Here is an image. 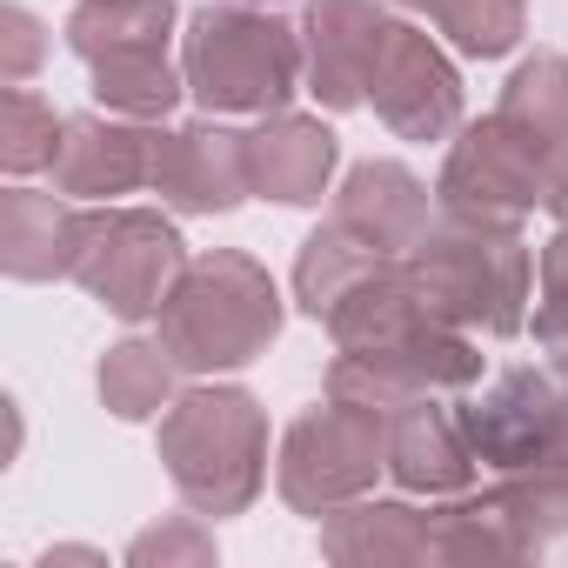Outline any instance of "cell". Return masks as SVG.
I'll return each mask as SVG.
<instances>
[{
  "instance_id": "obj_1",
  "label": "cell",
  "mask_w": 568,
  "mask_h": 568,
  "mask_svg": "<svg viewBox=\"0 0 568 568\" xmlns=\"http://www.w3.org/2000/svg\"><path fill=\"white\" fill-rule=\"evenodd\" d=\"M161 468L194 515H247L267 488V415L234 382H194L161 415Z\"/></svg>"
},
{
  "instance_id": "obj_2",
  "label": "cell",
  "mask_w": 568,
  "mask_h": 568,
  "mask_svg": "<svg viewBox=\"0 0 568 568\" xmlns=\"http://www.w3.org/2000/svg\"><path fill=\"white\" fill-rule=\"evenodd\" d=\"M408 267L422 281V295L435 302L442 322L468 328V335H521L528 328V288H535V261L521 227L508 221H468L435 207V221L422 227V241L408 247Z\"/></svg>"
},
{
  "instance_id": "obj_3",
  "label": "cell",
  "mask_w": 568,
  "mask_h": 568,
  "mask_svg": "<svg viewBox=\"0 0 568 568\" xmlns=\"http://www.w3.org/2000/svg\"><path fill=\"white\" fill-rule=\"evenodd\" d=\"M154 322L181 375H234L254 355H267V342L281 335V288L254 254L214 247L181 267Z\"/></svg>"
},
{
  "instance_id": "obj_4",
  "label": "cell",
  "mask_w": 568,
  "mask_h": 568,
  "mask_svg": "<svg viewBox=\"0 0 568 568\" xmlns=\"http://www.w3.org/2000/svg\"><path fill=\"white\" fill-rule=\"evenodd\" d=\"M181 74L207 114H281L302 94V28L267 8L207 0L181 34Z\"/></svg>"
},
{
  "instance_id": "obj_5",
  "label": "cell",
  "mask_w": 568,
  "mask_h": 568,
  "mask_svg": "<svg viewBox=\"0 0 568 568\" xmlns=\"http://www.w3.org/2000/svg\"><path fill=\"white\" fill-rule=\"evenodd\" d=\"M187 267V241L161 207H88L74 288L121 322H154Z\"/></svg>"
},
{
  "instance_id": "obj_6",
  "label": "cell",
  "mask_w": 568,
  "mask_h": 568,
  "mask_svg": "<svg viewBox=\"0 0 568 568\" xmlns=\"http://www.w3.org/2000/svg\"><path fill=\"white\" fill-rule=\"evenodd\" d=\"M375 475H388V422L375 415H355L342 402H322L308 408L288 435H281V455H274V488L295 515H328L355 495L375 488Z\"/></svg>"
},
{
  "instance_id": "obj_7",
  "label": "cell",
  "mask_w": 568,
  "mask_h": 568,
  "mask_svg": "<svg viewBox=\"0 0 568 568\" xmlns=\"http://www.w3.org/2000/svg\"><path fill=\"white\" fill-rule=\"evenodd\" d=\"M435 201L448 214H468V221H508V227H521L535 207H548V148L528 141L501 114L462 121L455 141H448Z\"/></svg>"
},
{
  "instance_id": "obj_8",
  "label": "cell",
  "mask_w": 568,
  "mask_h": 568,
  "mask_svg": "<svg viewBox=\"0 0 568 568\" xmlns=\"http://www.w3.org/2000/svg\"><path fill=\"white\" fill-rule=\"evenodd\" d=\"M455 408H462L475 462L495 475L568 462V382H555L548 368H508Z\"/></svg>"
},
{
  "instance_id": "obj_9",
  "label": "cell",
  "mask_w": 568,
  "mask_h": 568,
  "mask_svg": "<svg viewBox=\"0 0 568 568\" xmlns=\"http://www.w3.org/2000/svg\"><path fill=\"white\" fill-rule=\"evenodd\" d=\"M368 108L402 141H448L462 128V68L448 61V48L428 28L388 21V41L368 74Z\"/></svg>"
},
{
  "instance_id": "obj_10",
  "label": "cell",
  "mask_w": 568,
  "mask_h": 568,
  "mask_svg": "<svg viewBox=\"0 0 568 568\" xmlns=\"http://www.w3.org/2000/svg\"><path fill=\"white\" fill-rule=\"evenodd\" d=\"M388 21L395 14L375 8V0H308L302 8V94H315V108L328 114L362 108Z\"/></svg>"
},
{
  "instance_id": "obj_11",
  "label": "cell",
  "mask_w": 568,
  "mask_h": 568,
  "mask_svg": "<svg viewBox=\"0 0 568 568\" xmlns=\"http://www.w3.org/2000/svg\"><path fill=\"white\" fill-rule=\"evenodd\" d=\"M154 148H161L154 121L68 114L61 121V148H54V187L68 201H114V194L154 187Z\"/></svg>"
},
{
  "instance_id": "obj_12",
  "label": "cell",
  "mask_w": 568,
  "mask_h": 568,
  "mask_svg": "<svg viewBox=\"0 0 568 568\" xmlns=\"http://www.w3.org/2000/svg\"><path fill=\"white\" fill-rule=\"evenodd\" d=\"M154 194L174 214H234L254 181H247V134L207 121H187L174 134H161L154 148Z\"/></svg>"
},
{
  "instance_id": "obj_13",
  "label": "cell",
  "mask_w": 568,
  "mask_h": 568,
  "mask_svg": "<svg viewBox=\"0 0 568 568\" xmlns=\"http://www.w3.org/2000/svg\"><path fill=\"white\" fill-rule=\"evenodd\" d=\"M475 448H468V428H462V408L442 402V395H415L388 415V475L402 495H422V501H442V495H462L475 488Z\"/></svg>"
},
{
  "instance_id": "obj_14",
  "label": "cell",
  "mask_w": 568,
  "mask_h": 568,
  "mask_svg": "<svg viewBox=\"0 0 568 568\" xmlns=\"http://www.w3.org/2000/svg\"><path fill=\"white\" fill-rule=\"evenodd\" d=\"M342 168V141L322 114H261V128L247 134V181L261 201H281V207H315L328 194Z\"/></svg>"
},
{
  "instance_id": "obj_15",
  "label": "cell",
  "mask_w": 568,
  "mask_h": 568,
  "mask_svg": "<svg viewBox=\"0 0 568 568\" xmlns=\"http://www.w3.org/2000/svg\"><path fill=\"white\" fill-rule=\"evenodd\" d=\"M428 322H442V315H435V302L422 295L408 254L375 261L355 288L328 308V335H335V348H348V355H388V348L415 342Z\"/></svg>"
},
{
  "instance_id": "obj_16",
  "label": "cell",
  "mask_w": 568,
  "mask_h": 568,
  "mask_svg": "<svg viewBox=\"0 0 568 568\" xmlns=\"http://www.w3.org/2000/svg\"><path fill=\"white\" fill-rule=\"evenodd\" d=\"M435 207L442 201H428V187L415 181V168H402V161H362V168L342 174L328 221H342L375 254H408L422 241V227L435 221Z\"/></svg>"
},
{
  "instance_id": "obj_17",
  "label": "cell",
  "mask_w": 568,
  "mask_h": 568,
  "mask_svg": "<svg viewBox=\"0 0 568 568\" xmlns=\"http://www.w3.org/2000/svg\"><path fill=\"white\" fill-rule=\"evenodd\" d=\"M81 227H88V207L41 194V187H8L0 194V274L8 281H74Z\"/></svg>"
},
{
  "instance_id": "obj_18",
  "label": "cell",
  "mask_w": 568,
  "mask_h": 568,
  "mask_svg": "<svg viewBox=\"0 0 568 568\" xmlns=\"http://www.w3.org/2000/svg\"><path fill=\"white\" fill-rule=\"evenodd\" d=\"M322 555L335 568H415L435 561V521L415 501H342L322 515Z\"/></svg>"
},
{
  "instance_id": "obj_19",
  "label": "cell",
  "mask_w": 568,
  "mask_h": 568,
  "mask_svg": "<svg viewBox=\"0 0 568 568\" xmlns=\"http://www.w3.org/2000/svg\"><path fill=\"white\" fill-rule=\"evenodd\" d=\"M435 521V561H455V568H508V561H528V541L515 528V515L501 508L495 488L481 495H442V508H428Z\"/></svg>"
},
{
  "instance_id": "obj_20",
  "label": "cell",
  "mask_w": 568,
  "mask_h": 568,
  "mask_svg": "<svg viewBox=\"0 0 568 568\" xmlns=\"http://www.w3.org/2000/svg\"><path fill=\"white\" fill-rule=\"evenodd\" d=\"M174 28H181L174 0H74L68 48L94 68L108 54H161Z\"/></svg>"
},
{
  "instance_id": "obj_21",
  "label": "cell",
  "mask_w": 568,
  "mask_h": 568,
  "mask_svg": "<svg viewBox=\"0 0 568 568\" xmlns=\"http://www.w3.org/2000/svg\"><path fill=\"white\" fill-rule=\"evenodd\" d=\"M174 375H181V362L168 355L161 335H154V342L128 335V342H114V348L101 355L94 388H101V408H108L114 422H154V415H168V402L181 395Z\"/></svg>"
},
{
  "instance_id": "obj_22",
  "label": "cell",
  "mask_w": 568,
  "mask_h": 568,
  "mask_svg": "<svg viewBox=\"0 0 568 568\" xmlns=\"http://www.w3.org/2000/svg\"><path fill=\"white\" fill-rule=\"evenodd\" d=\"M375 261H388V254L362 247L342 221H322V227L302 241V254H295V302H302V315L328 322V308L355 288V281H362Z\"/></svg>"
},
{
  "instance_id": "obj_23",
  "label": "cell",
  "mask_w": 568,
  "mask_h": 568,
  "mask_svg": "<svg viewBox=\"0 0 568 568\" xmlns=\"http://www.w3.org/2000/svg\"><path fill=\"white\" fill-rule=\"evenodd\" d=\"M187 94V74L161 54H108L94 61V101L108 114H128V121H168L174 101Z\"/></svg>"
},
{
  "instance_id": "obj_24",
  "label": "cell",
  "mask_w": 568,
  "mask_h": 568,
  "mask_svg": "<svg viewBox=\"0 0 568 568\" xmlns=\"http://www.w3.org/2000/svg\"><path fill=\"white\" fill-rule=\"evenodd\" d=\"M495 114L515 121L528 141H541V148L555 154V148L568 141V54H548V48L528 54V61L508 74Z\"/></svg>"
},
{
  "instance_id": "obj_25",
  "label": "cell",
  "mask_w": 568,
  "mask_h": 568,
  "mask_svg": "<svg viewBox=\"0 0 568 568\" xmlns=\"http://www.w3.org/2000/svg\"><path fill=\"white\" fill-rule=\"evenodd\" d=\"M428 21L442 28V41L468 61H501L521 48L528 34V8L521 0H435Z\"/></svg>"
},
{
  "instance_id": "obj_26",
  "label": "cell",
  "mask_w": 568,
  "mask_h": 568,
  "mask_svg": "<svg viewBox=\"0 0 568 568\" xmlns=\"http://www.w3.org/2000/svg\"><path fill=\"white\" fill-rule=\"evenodd\" d=\"M495 495H501V508L515 515V528H521L528 555H541L548 541H561V535H568V462L515 468V475H501V481H495Z\"/></svg>"
},
{
  "instance_id": "obj_27",
  "label": "cell",
  "mask_w": 568,
  "mask_h": 568,
  "mask_svg": "<svg viewBox=\"0 0 568 568\" xmlns=\"http://www.w3.org/2000/svg\"><path fill=\"white\" fill-rule=\"evenodd\" d=\"M54 148H61V114L34 88L0 94V168L8 174H41V168H54Z\"/></svg>"
},
{
  "instance_id": "obj_28",
  "label": "cell",
  "mask_w": 568,
  "mask_h": 568,
  "mask_svg": "<svg viewBox=\"0 0 568 568\" xmlns=\"http://www.w3.org/2000/svg\"><path fill=\"white\" fill-rule=\"evenodd\" d=\"M207 561H214V528L194 508L128 541V568H207Z\"/></svg>"
},
{
  "instance_id": "obj_29",
  "label": "cell",
  "mask_w": 568,
  "mask_h": 568,
  "mask_svg": "<svg viewBox=\"0 0 568 568\" xmlns=\"http://www.w3.org/2000/svg\"><path fill=\"white\" fill-rule=\"evenodd\" d=\"M41 54H48V28L21 8V0H8V8H0V81L21 88L41 68Z\"/></svg>"
},
{
  "instance_id": "obj_30",
  "label": "cell",
  "mask_w": 568,
  "mask_h": 568,
  "mask_svg": "<svg viewBox=\"0 0 568 568\" xmlns=\"http://www.w3.org/2000/svg\"><path fill=\"white\" fill-rule=\"evenodd\" d=\"M535 348H541V368L555 382H568V302H541L535 308Z\"/></svg>"
},
{
  "instance_id": "obj_31",
  "label": "cell",
  "mask_w": 568,
  "mask_h": 568,
  "mask_svg": "<svg viewBox=\"0 0 568 568\" xmlns=\"http://www.w3.org/2000/svg\"><path fill=\"white\" fill-rule=\"evenodd\" d=\"M535 267H541V302H568V221H555Z\"/></svg>"
},
{
  "instance_id": "obj_32",
  "label": "cell",
  "mask_w": 568,
  "mask_h": 568,
  "mask_svg": "<svg viewBox=\"0 0 568 568\" xmlns=\"http://www.w3.org/2000/svg\"><path fill=\"white\" fill-rule=\"evenodd\" d=\"M548 214H555V221H568V141L548 154Z\"/></svg>"
},
{
  "instance_id": "obj_33",
  "label": "cell",
  "mask_w": 568,
  "mask_h": 568,
  "mask_svg": "<svg viewBox=\"0 0 568 568\" xmlns=\"http://www.w3.org/2000/svg\"><path fill=\"white\" fill-rule=\"evenodd\" d=\"M54 561H81V568H108V555H101V548H81V541H61V548H48V555H41V568H54Z\"/></svg>"
},
{
  "instance_id": "obj_34",
  "label": "cell",
  "mask_w": 568,
  "mask_h": 568,
  "mask_svg": "<svg viewBox=\"0 0 568 568\" xmlns=\"http://www.w3.org/2000/svg\"><path fill=\"white\" fill-rule=\"evenodd\" d=\"M21 455V402H8V462Z\"/></svg>"
},
{
  "instance_id": "obj_35",
  "label": "cell",
  "mask_w": 568,
  "mask_h": 568,
  "mask_svg": "<svg viewBox=\"0 0 568 568\" xmlns=\"http://www.w3.org/2000/svg\"><path fill=\"white\" fill-rule=\"evenodd\" d=\"M234 8H274V0H234Z\"/></svg>"
},
{
  "instance_id": "obj_36",
  "label": "cell",
  "mask_w": 568,
  "mask_h": 568,
  "mask_svg": "<svg viewBox=\"0 0 568 568\" xmlns=\"http://www.w3.org/2000/svg\"><path fill=\"white\" fill-rule=\"evenodd\" d=\"M402 8H422V14H428V8H435V0H402Z\"/></svg>"
}]
</instances>
